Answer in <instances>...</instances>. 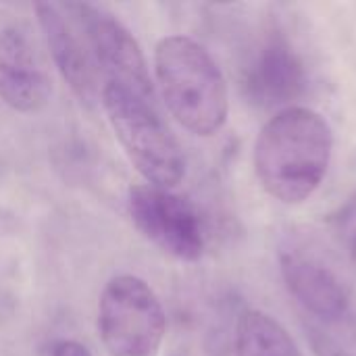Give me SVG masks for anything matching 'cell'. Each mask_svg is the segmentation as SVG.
I'll return each instance as SVG.
<instances>
[{"mask_svg": "<svg viewBox=\"0 0 356 356\" xmlns=\"http://www.w3.org/2000/svg\"><path fill=\"white\" fill-rule=\"evenodd\" d=\"M332 152L330 123L307 106H290L263 125L254 144V173L271 198L300 204L321 186Z\"/></svg>", "mask_w": 356, "mask_h": 356, "instance_id": "6da1fadb", "label": "cell"}, {"mask_svg": "<svg viewBox=\"0 0 356 356\" xmlns=\"http://www.w3.org/2000/svg\"><path fill=\"white\" fill-rule=\"evenodd\" d=\"M154 75L175 121L194 136H215L227 121L225 77L209 50L188 35H167L154 48Z\"/></svg>", "mask_w": 356, "mask_h": 356, "instance_id": "7a4b0ae2", "label": "cell"}, {"mask_svg": "<svg viewBox=\"0 0 356 356\" xmlns=\"http://www.w3.org/2000/svg\"><path fill=\"white\" fill-rule=\"evenodd\" d=\"M277 259L300 309L321 330L356 350V290L334 257L315 240L294 234L280 244Z\"/></svg>", "mask_w": 356, "mask_h": 356, "instance_id": "3957f363", "label": "cell"}, {"mask_svg": "<svg viewBox=\"0 0 356 356\" xmlns=\"http://www.w3.org/2000/svg\"><path fill=\"white\" fill-rule=\"evenodd\" d=\"M100 102L117 140L146 184L175 188L186 175V156L156 102L111 83H102Z\"/></svg>", "mask_w": 356, "mask_h": 356, "instance_id": "277c9868", "label": "cell"}, {"mask_svg": "<svg viewBox=\"0 0 356 356\" xmlns=\"http://www.w3.org/2000/svg\"><path fill=\"white\" fill-rule=\"evenodd\" d=\"M167 332L154 290L136 275L113 277L98 300V336L111 356H156Z\"/></svg>", "mask_w": 356, "mask_h": 356, "instance_id": "5b68a950", "label": "cell"}, {"mask_svg": "<svg viewBox=\"0 0 356 356\" xmlns=\"http://www.w3.org/2000/svg\"><path fill=\"white\" fill-rule=\"evenodd\" d=\"M63 6L79 27L104 83L119 86L154 100L148 63L131 31L102 6L90 2H67Z\"/></svg>", "mask_w": 356, "mask_h": 356, "instance_id": "8992f818", "label": "cell"}, {"mask_svg": "<svg viewBox=\"0 0 356 356\" xmlns=\"http://www.w3.org/2000/svg\"><path fill=\"white\" fill-rule=\"evenodd\" d=\"M127 211L136 229L165 254L184 263H194L204 254V225L186 196L140 184L129 188Z\"/></svg>", "mask_w": 356, "mask_h": 356, "instance_id": "52a82bcc", "label": "cell"}, {"mask_svg": "<svg viewBox=\"0 0 356 356\" xmlns=\"http://www.w3.org/2000/svg\"><path fill=\"white\" fill-rule=\"evenodd\" d=\"M242 86L252 104L284 111L305 94L307 69L292 42L280 31H269L252 50Z\"/></svg>", "mask_w": 356, "mask_h": 356, "instance_id": "ba28073f", "label": "cell"}, {"mask_svg": "<svg viewBox=\"0 0 356 356\" xmlns=\"http://www.w3.org/2000/svg\"><path fill=\"white\" fill-rule=\"evenodd\" d=\"M52 96V77L31 31L8 25L0 31V100L17 113L42 111Z\"/></svg>", "mask_w": 356, "mask_h": 356, "instance_id": "9c48e42d", "label": "cell"}, {"mask_svg": "<svg viewBox=\"0 0 356 356\" xmlns=\"http://www.w3.org/2000/svg\"><path fill=\"white\" fill-rule=\"evenodd\" d=\"M33 8L60 77L67 81L79 102L94 106L100 100L102 88L98 86V71L79 27L63 4L35 2Z\"/></svg>", "mask_w": 356, "mask_h": 356, "instance_id": "30bf717a", "label": "cell"}, {"mask_svg": "<svg viewBox=\"0 0 356 356\" xmlns=\"http://www.w3.org/2000/svg\"><path fill=\"white\" fill-rule=\"evenodd\" d=\"M238 356H302L294 338L269 313L244 311L236 325Z\"/></svg>", "mask_w": 356, "mask_h": 356, "instance_id": "8fae6325", "label": "cell"}, {"mask_svg": "<svg viewBox=\"0 0 356 356\" xmlns=\"http://www.w3.org/2000/svg\"><path fill=\"white\" fill-rule=\"evenodd\" d=\"M336 229L342 248L356 267V190L340 207V213L336 217Z\"/></svg>", "mask_w": 356, "mask_h": 356, "instance_id": "7c38bea8", "label": "cell"}, {"mask_svg": "<svg viewBox=\"0 0 356 356\" xmlns=\"http://www.w3.org/2000/svg\"><path fill=\"white\" fill-rule=\"evenodd\" d=\"M46 356H92V355H90V350H88L83 344H79V342H75V340H60V342L52 344V348L48 350V355Z\"/></svg>", "mask_w": 356, "mask_h": 356, "instance_id": "4fadbf2b", "label": "cell"}, {"mask_svg": "<svg viewBox=\"0 0 356 356\" xmlns=\"http://www.w3.org/2000/svg\"><path fill=\"white\" fill-rule=\"evenodd\" d=\"M327 356H355V355H348L346 350H336V353H330Z\"/></svg>", "mask_w": 356, "mask_h": 356, "instance_id": "5bb4252c", "label": "cell"}]
</instances>
